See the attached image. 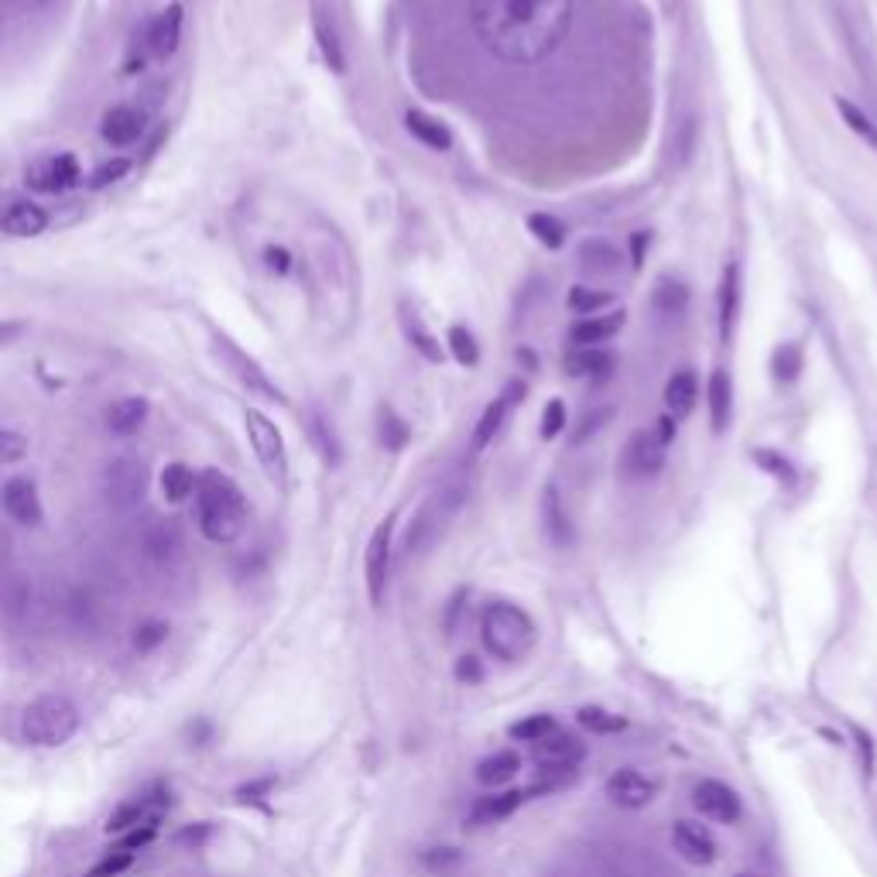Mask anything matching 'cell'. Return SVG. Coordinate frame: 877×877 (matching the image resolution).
Returning <instances> with one entry per match:
<instances>
[{
    "instance_id": "obj_1",
    "label": "cell",
    "mask_w": 877,
    "mask_h": 877,
    "mask_svg": "<svg viewBox=\"0 0 877 877\" xmlns=\"http://www.w3.org/2000/svg\"><path fill=\"white\" fill-rule=\"evenodd\" d=\"M473 31L501 62L549 59L573 24V0H473Z\"/></svg>"
},
{
    "instance_id": "obj_2",
    "label": "cell",
    "mask_w": 877,
    "mask_h": 877,
    "mask_svg": "<svg viewBox=\"0 0 877 877\" xmlns=\"http://www.w3.org/2000/svg\"><path fill=\"white\" fill-rule=\"evenodd\" d=\"M196 514H199V531H203L209 542L227 545L244 531L247 501L227 473L206 470L196 487Z\"/></svg>"
},
{
    "instance_id": "obj_3",
    "label": "cell",
    "mask_w": 877,
    "mask_h": 877,
    "mask_svg": "<svg viewBox=\"0 0 877 877\" xmlns=\"http://www.w3.org/2000/svg\"><path fill=\"white\" fill-rule=\"evenodd\" d=\"M480 641L501 662H521L535 648L538 627L528 617V610L514 607L508 600H497L480 617Z\"/></svg>"
},
{
    "instance_id": "obj_4",
    "label": "cell",
    "mask_w": 877,
    "mask_h": 877,
    "mask_svg": "<svg viewBox=\"0 0 877 877\" xmlns=\"http://www.w3.org/2000/svg\"><path fill=\"white\" fill-rule=\"evenodd\" d=\"M79 710L66 696H38L21 710V740L31 747H62L79 734Z\"/></svg>"
},
{
    "instance_id": "obj_5",
    "label": "cell",
    "mask_w": 877,
    "mask_h": 877,
    "mask_svg": "<svg viewBox=\"0 0 877 877\" xmlns=\"http://www.w3.org/2000/svg\"><path fill=\"white\" fill-rule=\"evenodd\" d=\"M244 429L247 439H251V449L257 456V463L264 466V473L271 477V484H285L288 480V453H285V439H281L278 425L271 422L264 412L257 408H247L244 412Z\"/></svg>"
},
{
    "instance_id": "obj_6",
    "label": "cell",
    "mask_w": 877,
    "mask_h": 877,
    "mask_svg": "<svg viewBox=\"0 0 877 877\" xmlns=\"http://www.w3.org/2000/svg\"><path fill=\"white\" fill-rule=\"evenodd\" d=\"M148 494V466L138 456H120L103 470V501L114 511L138 508Z\"/></svg>"
},
{
    "instance_id": "obj_7",
    "label": "cell",
    "mask_w": 877,
    "mask_h": 877,
    "mask_svg": "<svg viewBox=\"0 0 877 877\" xmlns=\"http://www.w3.org/2000/svg\"><path fill=\"white\" fill-rule=\"evenodd\" d=\"M391 542H394V514L384 518L381 525L374 528L364 552V579H367V597L370 607H381L384 597H388V579H391Z\"/></svg>"
},
{
    "instance_id": "obj_8",
    "label": "cell",
    "mask_w": 877,
    "mask_h": 877,
    "mask_svg": "<svg viewBox=\"0 0 877 877\" xmlns=\"http://www.w3.org/2000/svg\"><path fill=\"white\" fill-rule=\"evenodd\" d=\"M24 182H28V189L42 192V196H59V192H66L79 182V165L72 155H45L28 165Z\"/></svg>"
},
{
    "instance_id": "obj_9",
    "label": "cell",
    "mask_w": 877,
    "mask_h": 877,
    "mask_svg": "<svg viewBox=\"0 0 877 877\" xmlns=\"http://www.w3.org/2000/svg\"><path fill=\"white\" fill-rule=\"evenodd\" d=\"M693 806L699 809V816L713 819V823H723V826H734L740 819V812H744L740 795L727 782H720V778H703V782L693 788Z\"/></svg>"
},
{
    "instance_id": "obj_10",
    "label": "cell",
    "mask_w": 877,
    "mask_h": 877,
    "mask_svg": "<svg viewBox=\"0 0 877 877\" xmlns=\"http://www.w3.org/2000/svg\"><path fill=\"white\" fill-rule=\"evenodd\" d=\"M672 850L693 867H710L720 854L713 833L703 823H693V819H679L672 826Z\"/></svg>"
},
{
    "instance_id": "obj_11",
    "label": "cell",
    "mask_w": 877,
    "mask_h": 877,
    "mask_svg": "<svg viewBox=\"0 0 877 877\" xmlns=\"http://www.w3.org/2000/svg\"><path fill=\"white\" fill-rule=\"evenodd\" d=\"M521 394H525V384H521V381H511L508 388H504V391L497 394V398L484 408V415H480L477 429H473V442H470L473 453H484L490 442L497 439V432L504 429V422H508L511 408L518 405Z\"/></svg>"
},
{
    "instance_id": "obj_12",
    "label": "cell",
    "mask_w": 877,
    "mask_h": 877,
    "mask_svg": "<svg viewBox=\"0 0 877 877\" xmlns=\"http://www.w3.org/2000/svg\"><path fill=\"white\" fill-rule=\"evenodd\" d=\"M531 754H535V761L542 764V771H559V775H576V764L583 761L586 747L579 744L576 737H569V734H562V730H555V734H549L545 740L531 744Z\"/></svg>"
},
{
    "instance_id": "obj_13",
    "label": "cell",
    "mask_w": 877,
    "mask_h": 877,
    "mask_svg": "<svg viewBox=\"0 0 877 877\" xmlns=\"http://www.w3.org/2000/svg\"><path fill=\"white\" fill-rule=\"evenodd\" d=\"M0 504H4V514L18 525L31 528L42 521V497H38V487L31 484L28 477H11L0 490Z\"/></svg>"
},
{
    "instance_id": "obj_14",
    "label": "cell",
    "mask_w": 877,
    "mask_h": 877,
    "mask_svg": "<svg viewBox=\"0 0 877 877\" xmlns=\"http://www.w3.org/2000/svg\"><path fill=\"white\" fill-rule=\"evenodd\" d=\"M456 504H460V497H453L449 490L432 494L429 501L422 504V511L415 514V525L408 531V552H418L425 542H432L442 531V518H449V514L456 511Z\"/></svg>"
},
{
    "instance_id": "obj_15",
    "label": "cell",
    "mask_w": 877,
    "mask_h": 877,
    "mask_svg": "<svg viewBox=\"0 0 877 877\" xmlns=\"http://www.w3.org/2000/svg\"><path fill=\"white\" fill-rule=\"evenodd\" d=\"M607 799L621 809H645L655 799V785L638 768H617L607 778Z\"/></svg>"
},
{
    "instance_id": "obj_16",
    "label": "cell",
    "mask_w": 877,
    "mask_h": 877,
    "mask_svg": "<svg viewBox=\"0 0 877 877\" xmlns=\"http://www.w3.org/2000/svg\"><path fill=\"white\" fill-rule=\"evenodd\" d=\"M665 449H669V442L658 436L655 429L638 432V436L627 442V470L641 480L655 477V473H662V466H665Z\"/></svg>"
},
{
    "instance_id": "obj_17",
    "label": "cell",
    "mask_w": 877,
    "mask_h": 877,
    "mask_svg": "<svg viewBox=\"0 0 877 877\" xmlns=\"http://www.w3.org/2000/svg\"><path fill=\"white\" fill-rule=\"evenodd\" d=\"M528 799H535V788H511V792H497V795H484V799L473 802L470 809V823L487 826V823H501V819L514 816Z\"/></svg>"
},
{
    "instance_id": "obj_18",
    "label": "cell",
    "mask_w": 877,
    "mask_h": 877,
    "mask_svg": "<svg viewBox=\"0 0 877 877\" xmlns=\"http://www.w3.org/2000/svg\"><path fill=\"white\" fill-rule=\"evenodd\" d=\"M182 552H185V538H182L179 525H172V521H162V525H155L148 535H144V555H148L158 569L179 566Z\"/></svg>"
},
{
    "instance_id": "obj_19",
    "label": "cell",
    "mask_w": 877,
    "mask_h": 877,
    "mask_svg": "<svg viewBox=\"0 0 877 877\" xmlns=\"http://www.w3.org/2000/svg\"><path fill=\"white\" fill-rule=\"evenodd\" d=\"M182 42V7L172 4L148 24V48L155 59H172Z\"/></svg>"
},
{
    "instance_id": "obj_20",
    "label": "cell",
    "mask_w": 877,
    "mask_h": 877,
    "mask_svg": "<svg viewBox=\"0 0 877 877\" xmlns=\"http://www.w3.org/2000/svg\"><path fill=\"white\" fill-rule=\"evenodd\" d=\"M716 316H720V340L727 343L734 336L737 316H740V271L737 264H727L720 278V292H716Z\"/></svg>"
},
{
    "instance_id": "obj_21",
    "label": "cell",
    "mask_w": 877,
    "mask_h": 877,
    "mask_svg": "<svg viewBox=\"0 0 877 877\" xmlns=\"http://www.w3.org/2000/svg\"><path fill=\"white\" fill-rule=\"evenodd\" d=\"M100 134H103V141L114 144V148H127V144H134L144 134V114H141V110H134V107L107 110Z\"/></svg>"
},
{
    "instance_id": "obj_22",
    "label": "cell",
    "mask_w": 877,
    "mask_h": 877,
    "mask_svg": "<svg viewBox=\"0 0 877 877\" xmlns=\"http://www.w3.org/2000/svg\"><path fill=\"white\" fill-rule=\"evenodd\" d=\"M48 227V216L42 206L28 203V199H11L4 209V233L7 237H38Z\"/></svg>"
},
{
    "instance_id": "obj_23",
    "label": "cell",
    "mask_w": 877,
    "mask_h": 877,
    "mask_svg": "<svg viewBox=\"0 0 877 877\" xmlns=\"http://www.w3.org/2000/svg\"><path fill=\"white\" fill-rule=\"evenodd\" d=\"M621 326H624V312L621 309L607 312V316H586V319H579V323L573 326L569 340H573L576 347H597V343L614 340V336L621 333Z\"/></svg>"
},
{
    "instance_id": "obj_24",
    "label": "cell",
    "mask_w": 877,
    "mask_h": 877,
    "mask_svg": "<svg viewBox=\"0 0 877 877\" xmlns=\"http://www.w3.org/2000/svg\"><path fill=\"white\" fill-rule=\"evenodd\" d=\"M730 418H734V381H730L727 370H713L710 377V425L716 436L730 429Z\"/></svg>"
},
{
    "instance_id": "obj_25",
    "label": "cell",
    "mask_w": 877,
    "mask_h": 877,
    "mask_svg": "<svg viewBox=\"0 0 877 877\" xmlns=\"http://www.w3.org/2000/svg\"><path fill=\"white\" fill-rule=\"evenodd\" d=\"M103 422H107V429L114 432V436H134V432H141V425L148 422V401L120 398L107 408Z\"/></svg>"
},
{
    "instance_id": "obj_26",
    "label": "cell",
    "mask_w": 877,
    "mask_h": 877,
    "mask_svg": "<svg viewBox=\"0 0 877 877\" xmlns=\"http://www.w3.org/2000/svg\"><path fill=\"white\" fill-rule=\"evenodd\" d=\"M518 771H521V754L518 751H494V754H487V758L477 761V771H473V775H477L480 785L501 788V785H508Z\"/></svg>"
},
{
    "instance_id": "obj_27",
    "label": "cell",
    "mask_w": 877,
    "mask_h": 877,
    "mask_svg": "<svg viewBox=\"0 0 877 877\" xmlns=\"http://www.w3.org/2000/svg\"><path fill=\"white\" fill-rule=\"evenodd\" d=\"M405 127H408V134H412L418 144H425V148H432V151H449V148H453V134L446 131V124H439L436 117L422 114V110H408Z\"/></svg>"
},
{
    "instance_id": "obj_28",
    "label": "cell",
    "mask_w": 877,
    "mask_h": 877,
    "mask_svg": "<svg viewBox=\"0 0 877 877\" xmlns=\"http://www.w3.org/2000/svg\"><path fill=\"white\" fill-rule=\"evenodd\" d=\"M696 398H699L696 374L689 367L675 370V374L669 377V384H665V405H669V412L672 415H689L696 408Z\"/></svg>"
},
{
    "instance_id": "obj_29",
    "label": "cell",
    "mask_w": 877,
    "mask_h": 877,
    "mask_svg": "<svg viewBox=\"0 0 877 877\" xmlns=\"http://www.w3.org/2000/svg\"><path fill=\"white\" fill-rule=\"evenodd\" d=\"M579 264H583V271H590V275H617L621 271V254H617L614 244H607V240H586L583 247H579Z\"/></svg>"
},
{
    "instance_id": "obj_30",
    "label": "cell",
    "mask_w": 877,
    "mask_h": 877,
    "mask_svg": "<svg viewBox=\"0 0 877 877\" xmlns=\"http://www.w3.org/2000/svg\"><path fill=\"white\" fill-rule=\"evenodd\" d=\"M545 535H549V542L559 545V549H566V545L573 542V525H569V514L562 508L559 490L555 487H545Z\"/></svg>"
},
{
    "instance_id": "obj_31",
    "label": "cell",
    "mask_w": 877,
    "mask_h": 877,
    "mask_svg": "<svg viewBox=\"0 0 877 877\" xmlns=\"http://www.w3.org/2000/svg\"><path fill=\"white\" fill-rule=\"evenodd\" d=\"M610 367H614V357L600 347H576L566 357V370L576 377H603L610 374Z\"/></svg>"
},
{
    "instance_id": "obj_32",
    "label": "cell",
    "mask_w": 877,
    "mask_h": 877,
    "mask_svg": "<svg viewBox=\"0 0 877 877\" xmlns=\"http://www.w3.org/2000/svg\"><path fill=\"white\" fill-rule=\"evenodd\" d=\"M158 480H162V494H165V501H168V504H182V501H189L192 490L199 487V480L192 477V470H189V466H185V463H168Z\"/></svg>"
},
{
    "instance_id": "obj_33",
    "label": "cell",
    "mask_w": 877,
    "mask_h": 877,
    "mask_svg": "<svg viewBox=\"0 0 877 877\" xmlns=\"http://www.w3.org/2000/svg\"><path fill=\"white\" fill-rule=\"evenodd\" d=\"M576 723L583 730H590V734H621V730H627V720L610 710H603V706H579L576 710Z\"/></svg>"
},
{
    "instance_id": "obj_34",
    "label": "cell",
    "mask_w": 877,
    "mask_h": 877,
    "mask_svg": "<svg viewBox=\"0 0 877 877\" xmlns=\"http://www.w3.org/2000/svg\"><path fill=\"white\" fill-rule=\"evenodd\" d=\"M655 309L662 312V316H669V319H675V316H682V312H686V305H689V288L682 285V281H675V278H662L658 281V288H655Z\"/></svg>"
},
{
    "instance_id": "obj_35",
    "label": "cell",
    "mask_w": 877,
    "mask_h": 877,
    "mask_svg": "<svg viewBox=\"0 0 877 877\" xmlns=\"http://www.w3.org/2000/svg\"><path fill=\"white\" fill-rule=\"evenodd\" d=\"M836 110H840L843 124H847L860 141L871 144V148L877 151V124L871 120V114H864V110H860L857 103H850L847 96H836Z\"/></svg>"
},
{
    "instance_id": "obj_36",
    "label": "cell",
    "mask_w": 877,
    "mask_h": 877,
    "mask_svg": "<svg viewBox=\"0 0 877 877\" xmlns=\"http://www.w3.org/2000/svg\"><path fill=\"white\" fill-rule=\"evenodd\" d=\"M555 716L552 713H531L525 716V720L511 723L508 727V737L511 740H528V744H538V740H545L549 734H555Z\"/></svg>"
},
{
    "instance_id": "obj_37",
    "label": "cell",
    "mask_w": 877,
    "mask_h": 877,
    "mask_svg": "<svg viewBox=\"0 0 877 877\" xmlns=\"http://www.w3.org/2000/svg\"><path fill=\"white\" fill-rule=\"evenodd\" d=\"M4 603H7V617H11V621H18V617L28 614V610H31V579L24 573L7 576Z\"/></svg>"
},
{
    "instance_id": "obj_38",
    "label": "cell",
    "mask_w": 877,
    "mask_h": 877,
    "mask_svg": "<svg viewBox=\"0 0 877 877\" xmlns=\"http://www.w3.org/2000/svg\"><path fill=\"white\" fill-rule=\"evenodd\" d=\"M528 230L535 233L538 244H545L549 251H559L562 244H566V227H562L555 216L549 213H531L528 216Z\"/></svg>"
},
{
    "instance_id": "obj_39",
    "label": "cell",
    "mask_w": 877,
    "mask_h": 877,
    "mask_svg": "<svg viewBox=\"0 0 877 877\" xmlns=\"http://www.w3.org/2000/svg\"><path fill=\"white\" fill-rule=\"evenodd\" d=\"M771 370H775V381L792 384L802 370V347L799 343H782L771 357Z\"/></svg>"
},
{
    "instance_id": "obj_40",
    "label": "cell",
    "mask_w": 877,
    "mask_h": 877,
    "mask_svg": "<svg viewBox=\"0 0 877 877\" xmlns=\"http://www.w3.org/2000/svg\"><path fill=\"white\" fill-rule=\"evenodd\" d=\"M227 357L233 360V367H237V377L247 384V388L257 391V394H268V398H278V391L271 388L268 377H264L261 370H257L254 360H244V353H237V350H230V347H227Z\"/></svg>"
},
{
    "instance_id": "obj_41",
    "label": "cell",
    "mask_w": 877,
    "mask_h": 877,
    "mask_svg": "<svg viewBox=\"0 0 877 877\" xmlns=\"http://www.w3.org/2000/svg\"><path fill=\"white\" fill-rule=\"evenodd\" d=\"M449 350H453L456 364H463V367H477V360H480V350H477V343H473V336L466 333L463 326H453V329H449Z\"/></svg>"
},
{
    "instance_id": "obj_42",
    "label": "cell",
    "mask_w": 877,
    "mask_h": 877,
    "mask_svg": "<svg viewBox=\"0 0 877 877\" xmlns=\"http://www.w3.org/2000/svg\"><path fill=\"white\" fill-rule=\"evenodd\" d=\"M610 305V292H593V288H573L569 292V309L579 312V316H593V312H603Z\"/></svg>"
},
{
    "instance_id": "obj_43",
    "label": "cell",
    "mask_w": 877,
    "mask_h": 877,
    "mask_svg": "<svg viewBox=\"0 0 877 877\" xmlns=\"http://www.w3.org/2000/svg\"><path fill=\"white\" fill-rule=\"evenodd\" d=\"M168 638V624L165 621H144L134 627V648L138 651H155L158 645H165Z\"/></svg>"
},
{
    "instance_id": "obj_44",
    "label": "cell",
    "mask_w": 877,
    "mask_h": 877,
    "mask_svg": "<svg viewBox=\"0 0 877 877\" xmlns=\"http://www.w3.org/2000/svg\"><path fill=\"white\" fill-rule=\"evenodd\" d=\"M141 819H144V806H141V802H124V806H120L114 816H110L107 833H124V830H131V826H138Z\"/></svg>"
},
{
    "instance_id": "obj_45",
    "label": "cell",
    "mask_w": 877,
    "mask_h": 877,
    "mask_svg": "<svg viewBox=\"0 0 877 877\" xmlns=\"http://www.w3.org/2000/svg\"><path fill=\"white\" fill-rule=\"evenodd\" d=\"M562 429H566V405L559 398H552L542 412V439H555Z\"/></svg>"
},
{
    "instance_id": "obj_46",
    "label": "cell",
    "mask_w": 877,
    "mask_h": 877,
    "mask_svg": "<svg viewBox=\"0 0 877 877\" xmlns=\"http://www.w3.org/2000/svg\"><path fill=\"white\" fill-rule=\"evenodd\" d=\"M381 442L388 449H401L408 442V425L401 418H394L391 412L381 415Z\"/></svg>"
},
{
    "instance_id": "obj_47",
    "label": "cell",
    "mask_w": 877,
    "mask_h": 877,
    "mask_svg": "<svg viewBox=\"0 0 877 877\" xmlns=\"http://www.w3.org/2000/svg\"><path fill=\"white\" fill-rule=\"evenodd\" d=\"M131 864H134V850L120 847L117 854L103 857L100 864H96L93 871H90V877H114V874H120V871H127V867H131Z\"/></svg>"
},
{
    "instance_id": "obj_48",
    "label": "cell",
    "mask_w": 877,
    "mask_h": 877,
    "mask_svg": "<svg viewBox=\"0 0 877 877\" xmlns=\"http://www.w3.org/2000/svg\"><path fill=\"white\" fill-rule=\"evenodd\" d=\"M405 333H408V340L415 343V350H422L429 360H439V347H436V340H432V336L425 333L422 323H418L415 316H405Z\"/></svg>"
},
{
    "instance_id": "obj_49",
    "label": "cell",
    "mask_w": 877,
    "mask_h": 877,
    "mask_svg": "<svg viewBox=\"0 0 877 877\" xmlns=\"http://www.w3.org/2000/svg\"><path fill=\"white\" fill-rule=\"evenodd\" d=\"M754 460H758V463L764 466V470H771V473H775V477L788 480V484H792V480H795V470H792V463H788L785 456L771 453V449H758V453H754Z\"/></svg>"
},
{
    "instance_id": "obj_50",
    "label": "cell",
    "mask_w": 877,
    "mask_h": 877,
    "mask_svg": "<svg viewBox=\"0 0 877 877\" xmlns=\"http://www.w3.org/2000/svg\"><path fill=\"white\" fill-rule=\"evenodd\" d=\"M316 35H319V45H323V55L329 59V66H333L336 72H343V52H340V42H336V35H333V31H326L323 21L316 24Z\"/></svg>"
},
{
    "instance_id": "obj_51",
    "label": "cell",
    "mask_w": 877,
    "mask_h": 877,
    "mask_svg": "<svg viewBox=\"0 0 877 877\" xmlns=\"http://www.w3.org/2000/svg\"><path fill=\"white\" fill-rule=\"evenodd\" d=\"M0 453H4L0 456L4 463H18L21 456L28 453V442H24L14 429H4V436H0Z\"/></svg>"
},
{
    "instance_id": "obj_52",
    "label": "cell",
    "mask_w": 877,
    "mask_h": 877,
    "mask_svg": "<svg viewBox=\"0 0 877 877\" xmlns=\"http://www.w3.org/2000/svg\"><path fill=\"white\" fill-rule=\"evenodd\" d=\"M127 168H131V162H127V158H114V162L110 165H103V168H96V175L90 179V185L93 189H103V185H110V182H117L120 175L127 172Z\"/></svg>"
},
{
    "instance_id": "obj_53",
    "label": "cell",
    "mask_w": 877,
    "mask_h": 877,
    "mask_svg": "<svg viewBox=\"0 0 877 877\" xmlns=\"http://www.w3.org/2000/svg\"><path fill=\"white\" fill-rule=\"evenodd\" d=\"M456 679L466 682V686H477V682L484 679L480 658L477 655H460V662H456Z\"/></svg>"
},
{
    "instance_id": "obj_54",
    "label": "cell",
    "mask_w": 877,
    "mask_h": 877,
    "mask_svg": "<svg viewBox=\"0 0 877 877\" xmlns=\"http://www.w3.org/2000/svg\"><path fill=\"white\" fill-rule=\"evenodd\" d=\"M614 415V408H600V412H593V415H586V422H583V429H579V436H576V442H583V439H590L593 432L600 429L603 422H607V418Z\"/></svg>"
},
{
    "instance_id": "obj_55",
    "label": "cell",
    "mask_w": 877,
    "mask_h": 877,
    "mask_svg": "<svg viewBox=\"0 0 877 877\" xmlns=\"http://www.w3.org/2000/svg\"><path fill=\"white\" fill-rule=\"evenodd\" d=\"M264 257H268V264L275 271H288V268H292V261H288V251H281V247H268V251H264Z\"/></svg>"
},
{
    "instance_id": "obj_56",
    "label": "cell",
    "mask_w": 877,
    "mask_h": 877,
    "mask_svg": "<svg viewBox=\"0 0 877 877\" xmlns=\"http://www.w3.org/2000/svg\"><path fill=\"white\" fill-rule=\"evenodd\" d=\"M271 785H275V782H271V778H261V782H254V785L237 788V795H240V799H244V802H247V799H261V795H257V792H268Z\"/></svg>"
},
{
    "instance_id": "obj_57",
    "label": "cell",
    "mask_w": 877,
    "mask_h": 877,
    "mask_svg": "<svg viewBox=\"0 0 877 877\" xmlns=\"http://www.w3.org/2000/svg\"><path fill=\"white\" fill-rule=\"evenodd\" d=\"M737 877H761V874H737Z\"/></svg>"
}]
</instances>
